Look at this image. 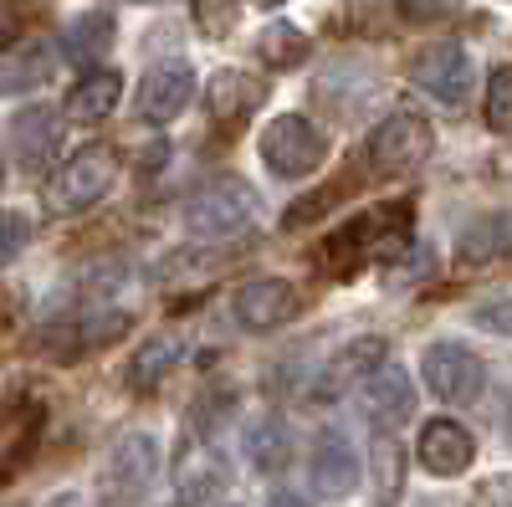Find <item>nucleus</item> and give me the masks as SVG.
Instances as JSON below:
<instances>
[{
  "label": "nucleus",
  "instance_id": "obj_1",
  "mask_svg": "<svg viewBox=\"0 0 512 507\" xmlns=\"http://www.w3.org/2000/svg\"><path fill=\"white\" fill-rule=\"evenodd\" d=\"M323 262L328 267H359V262H395L410 251V200H395V205H379V210H364L349 226H338L323 246Z\"/></svg>",
  "mask_w": 512,
  "mask_h": 507
},
{
  "label": "nucleus",
  "instance_id": "obj_25",
  "mask_svg": "<svg viewBox=\"0 0 512 507\" xmlns=\"http://www.w3.org/2000/svg\"><path fill=\"white\" fill-rule=\"evenodd\" d=\"M400 477H405V456H400V446L390 441V436H379L374 441V492L390 502V497H400Z\"/></svg>",
  "mask_w": 512,
  "mask_h": 507
},
{
  "label": "nucleus",
  "instance_id": "obj_23",
  "mask_svg": "<svg viewBox=\"0 0 512 507\" xmlns=\"http://www.w3.org/2000/svg\"><path fill=\"white\" fill-rule=\"evenodd\" d=\"M62 47L72 62H98L108 47H113V16L108 11H88V16H77L62 36Z\"/></svg>",
  "mask_w": 512,
  "mask_h": 507
},
{
  "label": "nucleus",
  "instance_id": "obj_30",
  "mask_svg": "<svg viewBox=\"0 0 512 507\" xmlns=\"http://www.w3.org/2000/svg\"><path fill=\"white\" fill-rule=\"evenodd\" d=\"M16 31H21V6L16 0H0V47H6Z\"/></svg>",
  "mask_w": 512,
  "mask_h": 507
},
{
  "label": "nucleus",
  "instance_id": "obj_33",
  "mask_svg": "<svg viewBox=\"0 0 512 507\" xmlns=\"http://www.w3.org/2000/svg\"><path fill=\"white\" fill-rule=\"evenodd\" d=\"M502 441L512 446V400H507V415H502Z\"/></svg>",
  "mask_w": 512,
  "mask_h": 507
},
{
  "label": "nucleus",
  "instance_id": "obj_18",
  "mask_svg": "<svg viewBox=\"0 0 512 507\" xmlns=\"http://www.w3.org/2000/svg\"><path fill=\"white\" fill-rule=\"evenodd\" d=\"M154 467H159V446H154V436H144V431L118 436V441H113V451H108V482H113V487H123V492L149 487Z\"/></svg>",
  "mask_w": 512,
  "mask_h": 507
},
{
  "label": "nucleus",
  "instance_id": "obj_19",
  "mask_svg": "<svg viewBox=\"0 0 512 507\" xmlns=\"http://www.w3.org/2000/svg\"><path fill=\"white\" fill-rule=\"evenodd\" d=\"M175 477H180V492H185V502L216 497V492H226V482H231V472H226L221 451H210V446H190V451L175 461Z\"/></svg>",
  "mask_w": 512,
  "mask_h": 507
},
{
  "label": "nucleus",
  "instance_id": "obj_11",
  "mask_svg": "<svg viewBox=\"0 0 512 507\" xmlns=\"http://www.w3.org/2000/svg\"><path fill=\"white\" fill-rule=\"evenodd\" d=\"M415 456L431 477H461L477 461V441H472V431H461L456 420H431V426H420Z\"/></svg>",
  "mask_w": 512,
  "mask_h": 507
},
{
  "label": "nucleus",
  "instance_id": "obj_28",
  "mask_svg": "<svg viewBox=\"0 0 512 507\" xmlns=\"http://www.w3.org/2000/svg\"><path fill=\"white\" fill-rule=\"evenodd\" d=\"M466 6V0H400V16L405 21H446Z\"/></svg>",
  "mask_w": 512,
  "mask_h": 507
},
{
  "label": "nucleus",
  "instance_id": "obj_6",
  "mask_svg": "<svg viewBox=\"0 0 512 507\" xmlns=\"http://www.w3.org/2000/svg\"><path fill=\"white\" fill-rule=\"evenodd\" d=\"M431 123H425L420 113H390L379 123V129L369 134V164L379 169V175H410V169H420V159L431 154Z\"/></svg>",
  "mask_w": 512,
  "mask_h": 507
},
{
  "label": "nucleus",
  "instance_id": "obj_9",
  "mask_svg": "<svg viewBox=\"0 0 512 507\" xmlns=\"http://www.w3.org/2000/svg\"><path fill=\"white\" fill-rule=\"evenodd\" d=\"M231 313H236V323L251 328V333L282 328V323L297 318V287L282 282V277H256V282H246L236 298H231Z\"/></svg>",
  "mask_w": 512,
  "mask_h": 507
},
{
  "label": "nucleus",
  "instance_id": "obj_27",
  "mask_svg": "<svg viewBox=\"0 0 512 507\" xmlns=\"http://www.w3.org/2000/svg\"><path fill=\"white\" fill-rule=\"evenodd\" d=\"M31 241V216L26 210H0V267L16 262Z\"/></svg>",
  "mask_w": 512,
  "mask_h": 507
},
{
  "label": "nucleus",
  "instance_id": "obj_32",
  "mask_svg": "<svg viewBox=\"0 0 512 507\" xmlns=\"http://www.w3.org/2000/svg\"><path fill=\"white\" fill-rule=\"evenodd\" d=\"M267 507H313V502H308V497H297V492H277Z\"/></svg>",
  "mask_w": 512,
  "mask_h": 507
},
{
  "label": "nucleus",
  "instance_id": "obj_2",
  "mask_svg": "<svg viewBox=\"0 0 512 507\" xmlns=\"http://www.w3.org/2000/svg\"><path fill=\"white\" fill-rule=\"evenodd\" d=\"M118 180V154L108 144H88L77 149L47 185V205L52 216H77V210H93Z\"/></svg>",
  "mask_w": 512,
  "mask_h": 507
},
{
  "label": "nucleus",
  "instance_id": "obj_13",
  "mask_svg": "<svg viewBox=\"0 0 512 507\" xmlns=\"http://www.w3.org/2000/svg\"><path fill=\"white\" fill-rule=\"evenodd\" d=\"M262 98H267V88H262L251 72L226 67V72L210 77V123H216V129H226V134H236L241 123L262 108Z\"/></svg>",
  "mask_w": 512,
  "mask_h": 507
},
{
  "label": "nucleus",
  "instance_id": "obj_35",
  "mask_svg": "<svg viewBox=\"0 0 512 507\" xmlns=\"http://www.w3.org/2000/svg\"><path fill=\"white\" fill-rule=\"evenodd\" d=\"M0 185H6V164H0Z\"/></svg>",
  "mask_w": 512,
  "mask_h": 507
},
{
  "label": "nucleus",
  "instance_id": "obj_10",
  "mask_svg": "<svg viewBox=\"0 0 512 507\" xmlns=\"http://www.w3.org/2000/svg\"><path fill=\"white\" fill-rule=\"evenodd\" d=\"M379 364H384V338H379V333H364V338L344 344V349H338V354L323 364V374H318L313 395H318V400H338L344 390L364 385V379H369Z\"/></svg>",
  "mask_w": 512,
  "mask_h": 507
},
{
  "label": "nucleus",
  "instance_id": "obj_12",
  "mask_svg": "<svg viewBox=\"0 0 512 507\" xmlns=\"http://www.w3.org/2000/svg\"><path fill=\"white\" fill-rule=\"evenodd\" d=\"M62 144V118L47 103H31L11 118V154L21 169H47Z\"/></svg>",
  "mask_w": 512,
  "mask_h": 507
},
{
  "label": "nucleus",
  "instance_id": "obj_7",
  "mask_svg": "<svg viewBox=\"0 0 512 507\" xmlns=\"http://www.w3.org/2000/svg\"><path fill=\"white\" fill-rule=\"evenodd\" d=\"M472 57H466L456 41H441V47H425L415 62H410V82L420 93H431L436 103L446 108H461L466 98H472Z\"/></svg>",
  "mask_w": 512,
  "mask_h": 507
},
{
  "label": "nucleus",
  "instance_id": "obj_4",
  "mask_svg": "<svg viewBox=\"0 0 512 507\" xmlns=\"http://www.w3.org/2000/svg\"><path fill=\"white\" fill-rule=\"evenodd\" d=\"M262 159H267L272 175L303 180V175H313V169L328 159V139H323V129H313L308 118L282 113V118H272L262 129Z\"/></svg>",
  "mask_w": 512,
  "mask_h": 507
},
{
  "label": "nucleus",
  "instance_id": "obj_3",
  "mask_svg": "<svg viewBox=\"0 0 512 507\" xmlns=\"http://www.w3.org/2000/svg\"><path fill=\"white\" fill-rule=\"evenodd\" d=\"M251 216H256V190L246 180H216L185 205V231L200 241H221V236L246 231Z\"/></svg>",
  "mask_w": 512,
  "mask_h": 507
},
{
  "label": "nucleus",
  "instance_id": "obj_29",
  "mask_svg": "<svg viewBox=\"0 0 512 507\" xmlns=\"http://www.w3.org/2000/svg\"><path fill=\"white\" fill-rule=\"evenodd\" d=\"M431 272H436L431 251H425V246H410V262H405L400 272H390V282H395V287H405V282H420V277H431Z\"/></svg>",
  "mask_w": 512,
  "mask_h": 507
},
{
  "label": "nucleus",
  "instance_id": "obj_21",
  "mask_svg": "<svg viewBox=\"0 0 512 507\" xmlns=\"http://www.w3.org/2000/svg\"><path fill=\"white\" fill-rule=\"evenodd\" d=\"M57 57L47 41H31V47H11V57L0 62V93H26V88H41L52 77Z\"/></svg>",
  "mask_w": 512,
  "mask_h": 507
},
{
  "label": "nucleus",
  "instance_id": "obj_20",
  "mask_svg": "<svg viewBox=\"0 0 512 507\" xmlns=\"http://www.w3.org/2000/svg\"><path fill=\"white\" fill-rule=\"evenodd\" d=\"M118 98H123V77L108 72V67H98V72H88V77H82L77 88L67 93V118L98 123V118H108V113L118 108Z\"/></svg>",
  "mask_w": 512,
  "mask_h": 507
},
{
  "label": "nucleus",
  "instance_id": "obj_34",
  "mask_svg": "<svg viewBox=\"0 0 512 507\" xmlns=\"http://www.w3.org/2000/svg\"><path fill=\"white\" fill-rule=\"evenodd\" d=\"M251 6H262V11H272V6H282V0H251Z\"/></svg>",
  "mask_w": 512,
  "mask_h": 507
},
{
  "label": "nucleus",
  "instance_id": "obj_26",
  "mask_svg": "<svg viewBox=\"0 0 512 507\" xmlns=\"http://www.w3.org/2000/svg\"><path fill=\"white\" fill-rule=\"evenodd\" d=\"M482 113H487V129H497V134L512 129V67H497V72H492Z\"/></svg>",
  "mask_w": 512,
  "mask_h": 507
},
{
  "label": "nucleus",
  "instance_id": "obj_22",
  "mask_svg": "<svg viewBox=\"0 0 512 507\" xmlns=\"http://www.w3.org/2000/svg\"><path fill=\"white\" fill-rule=\"evenodd\" d=\"M246 456H251L256 472H282L292 461V431L282 426V420H272V415L251 420L246 426Z\"/></svg>",
  "mask_w": 512,
  "mask_h": 507
},
{
  "label": "nucleus",
  "instance_id": "obj_5",
  "mask_svg": "<svg viewBox=\"0 0 512 507\" xmlns=\"http://www.w3.org/2000/svg\"><path fill=\"white\" fill-rule=\"evenodd\" d=\"M420 374H425V390L446 405H477L482 390H487V364L466 349V344H431L420 359Z\"/></svg>",
  "mask_w": 512,
  "mask_h": 507
},
{
  "label": "nucleus",
  "instance_id": "obj_8",
  "mask_svg": "<svg viewBox=\"0 0 512 507\" xmlns=\"http://www.w3.org/2000/svg\"><path fill=\"white\" fill-rule=\"evenodd\" d=\"M195 98V72L190 62H159L144 72L139 82V93H134V108L144 123H175Z\"/></svg>",
  "mask_w": 512,
  "mask_h": 507
},
{
  "label": "nucleus",
  "instance_id": "obj_14",
  "mask_svg": "<svg viewBox=\"0 0 512 507\" xmlns=\"http://www.w3.org/2000/svg\"><path fill=\"white\" fill-rule=\"evenodd\" d=\"M359 400H364V415L374 426H400V420L415 410V385L400 364H379L364 385H359Z\"/></svg>",
  "mask_w": 512,
  "mask_h": 507
},
{
  "label": "nucleus",
  "instance_id": "obj_31",
  "mask_svg": "<svg viewBox=\"0 0 512 507\" xmlns=\"http://www.w3.org/2000/svg\"><path fill=\"white\" fill-rule=\"evenodd\" d=\"M487 497H497V507H512V477H497L487 487Z\"/></svg>",
  "mask_w": 512,
  "mask_h": 507
},
{
  "label": "nucleus",
  "instance_id": "obj_15",
  "mask_svg": "<svg viewBox=\"0 0 512 507\" xmlns=\"http://www.w3.org/2000/svg\"><path fill=\"white\" fill-rule=\"evenodd\" d=\"M359 487V456L344 436H323L313 451V492L318 497H349Z\"/></svg>",
  "mask_w": 512,
  "mask_h": 507
},
{
  "label": "nucleus",
  "instance_id": "obj_24",
  "mask_svg": "<svg viewBox=\"0 0 512 507\" xmlns=\"http://www.w3.org/2000/svg\"><path fill=\"white\" fill-rule=\"evenodd\" d=\"M256 57H262L267 67H277V72H287L297 62H308V36L297 26H287V21H272L262 36H256Z\"/></svg>",
  "mask_w": 512,
  "mask_h": 507
},
{
  "label": "nucleus",
  "instance_id": "obj_16",
  "mask_svg": "<svg viewBox=\"0 0 512 507\" xmlns=\"http://www.w3.org/2000/svg\"><path fill=\"white\" fill-rule=\"evenodd\" d=\"M180 359H185V344H180L175 333H154V338H144V344L134 349V359H128V369H123L128 390L149 395L154 385H164V374H175Z\"/></svg>",
  "mask_w": 512,
  "mask_h": 507
},
{
  "label": "nucleus",
  "instance_id": "obj_17",
  "mask_svg": "<svg viewBox=\"0 0 512 507\" xmlns=\"http://www.w3.org/2000/svg\"><path fill=\"white\" fill-rule=\"evenodd\" d=\"M456 251L461 262H497L512 257V210H487V216L466 221L456 231Z\"/></svg>",
  "mask_w": 512,
  "mask_h": 507
}]
</instances>
